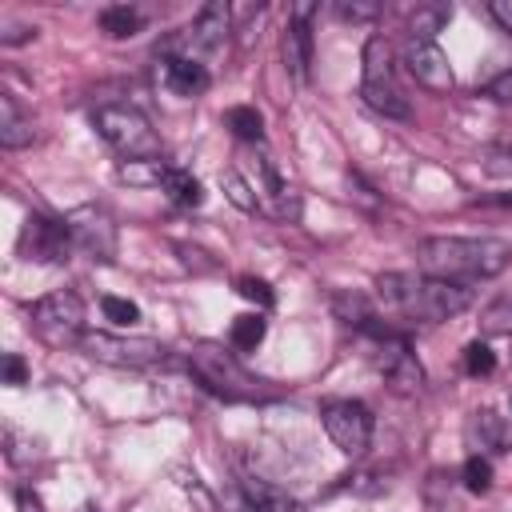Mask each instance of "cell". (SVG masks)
<instances>
[{"label":"cell","instance_id":"cell-38","mask_svg":"<svg viewBox=\"0 0 512 512\" xmlns=\"http://www.w3.org/2000/svg\"><path fill=\"white\" fill-rule=\"evenodd\" d=\"M488 12H492V20L512 36V0H492V4H488Z\"/></svg>","mask_w":512,"mask_h":512},{"label":"cell","instance_id":"cell-13","mask_svg":"<svg viewBox=\"0 0 512 512\" xmlns=\"http://www.w3.org/2000/svg\"><path fill=\"white\" fill-rule=\"evenodd\" d=\"M312 4H296L292 8V16H288V24H284V36H280V56H284V72L292 76V80H308V64H312V28H308V20H312Z\"/></svg>","mask_w":512,"mask_h":512},{"label":"cell","instance_id":"cell-36","mask_svg":"<svg viewBox=\"0 0 512 512\" xmlns=\"http://www.w3.org/2000/svg\"><path fill=\"white\" fill-rule=\"evenodd\" d=\"M488 172L492 176H512V144H504V148H496L488 156Z\"/></svg>","mask_w":512,"mask_h":512},{"label":"cell","instance_id":"cell-17","mask_svg":"<svg viewBox=\"0 0 512 512\" xmlns=\"http://www.w3.org/2000/svg\"><path fill=\"white\" fill-rule=\"evenodd\" d=\"M244 496H248L252 512H308L300 500H292L284 488H276V484H268L260 476H248L244 480Z\"/></svg>","mask_w":512,"mask_h":512},{"label":"cell","instance_id":"cell-32","mask_svg":"<svg viewBox=\"0 0 512 512\" xmlns=\"http://www.w3.org/2000/svg\"><path fill=\"white\" fill-rule=\"evenodd\" d=\"M484 328L488 332H512V296H504L500 304H492L484 312Z\"/></svg>","mask_w":512,"mask_h":512},{"label":"cell","instance_id":"cell-29","mask_svg":"<svg viewBox=\"0 0 512 512\" xmlns=\"http://www.w3.org/2000/svg\"><path fill=\"white\" fill-rule=\"evenodd\" d=\"M100 308H104V316H108L112 324H136V320H140V308H136L132 300H124V296H104Z\"/></svg>","mask_w":512,"mask_h":512},{"label":"cell","instance_id":"cell-41","mask_svg":"<svg viewBox=\"0 0 512 512\" xmlns=\"http://www.w3.org/2000/svg\"><path fill=\"white\" fill-rule=\"evenodd\" d=\"M84 512H100V508H96V504H88V508H84Z\"/></svg>","mask_w":512,"mask_h":512},{"label":"cell","instance_id":"cell-10","mask_svg":"<svg viewBox=\"0 0 512 512\" xmlns=\"http://www.w3.org/2000/svg\"><path fill=\"white\" fill-rule=\"evenodd\" d=\"M228 32H232V8L220 4V0H212V4H204V8L196 12V20L180 32V40H172V44L164 48V56H192V60H200V56L216 52V48L228 40Z\"/></svg>","mask_w":512,"mask_h":512},{"label":"cell","instance_id":"cell-7","mask_svg":"<svg viewBox=\"0 0 512 512\" xmlns=\"http://www.w3.org/2000/svg\"><path fill=\"white\" fill-rule=\"evenodd\" d=\"M76 348L96 360V364H112V368H168L176 364L168 356L164 344L144 340V336H112V332H84L76 340Z\"/></svg>","mask_w":512,"mask_h":512},{"label":"cell","instance_id":"cell-3","mask_svg":"<svg viewBox=\"0 0 512 512\" xmlns=\"http://www.w3.org/2000/svg\"><path fill=\"white\" fill-rule=\"evenodd\" d=\"M188 372L200 380V388H208L212 396L228 400V404H264V400H276V388L260 376H252L232 348L216 344V340H200L188 348L184 356Z\"/></svg>","mask_w":512,"mask_h":512},{"label":"cell","instance_id":"cell-5","mask_svg":"<svg viewBox=\"0 0 512 512\" xmlns=\"http://www.w3.org/2000/svg\"><path fill=\"white\" fill-rule=\"evenodd\" d=\"M96 132L124 156V160H152L160 156V136L152 132L148 116L132 104H104L92 116Z\"/></svg>","mask_w":512,"mask_h":512},{"label":"cell","instance_id":"cell-6","mask_svg":"<svg viewBox=\"0 0 512 512\" xmlns=\"http://www.w3.org/2000/svg\"><path fill=\"white\" fill-rule=\"evenodd\" d=\"M364 332L372 336V364L388 380V388L400 396H416L424 388V368H420L416 352L408 348V340L400 332H392L388 324H380V316Z\"/></svg>","mask_w":512,"mask_h":512},{"label":"cell","instance_id":"cell-8","mask_svg":"<svg viewBox=\"0 0 512 512\" xmlns=\"http://www.w3.org/2000/svg\"><path fill=\"white\" fill-rule=\"evenodd\" d=\"M28 320L32 328L60 344V340H80L84 336V300L72 292V288H60V292H48L40 296L32 308H28Z\"/></svg>","mask_w":512,"mask_h":512},{"label":"cell","instance_id":"cell-9","mask_svg":"<svg viewBox=\"0 0 512 512\" xmlns=\"http://www.w3.org/2000/svg\"><path fill=\"white\" fill-rule=\"evenodd\" d=\"M324 432L328 440L344 452V456H364L372 444V412L360 400H328L320 408Z\"/></svg>","mask_w":512,"mask_h":512},{"label":"cell","instance_id":"cell-16","mask_svg":"<svg viewBox=\"0 0 512 512\" xmlns=\"http://www.w3.org/2000/svg\"><path fill=\"white\" fill-rule=\"evenodd\" d=\"M36 140V128H32V116L16 104L12 92H0V144L4 148H24Z\"/></svg>","mask_w":512,"mask_h":512},{"label":"cell","instance_id":"cell-37","mask_svg":"<svg viewBox=\"0 0 512 512\" xmlns=\"http://www.w3.org/2000/svg\"><path fill=\"white\" fill-rule=\"evenodd\" d=\"M24 380H28L24 360H20L16 352H8V356H4V384H24Z\"/></svg>","mask_w":512,"mask_h":512},{"label":"cell","instance_id":"cell-20","mask_svg":"<svg viewBox=\"0 0 512 512\" xmlns=\"http://www.w3.org/2000/svg\"><path fill=\"white\" fill-rule=\"evenodd\" d=\"M140 24H144V16H140L136 8H128V4H112V8L100 12V28H104L112 40H124V36L140 32Z\"/></svg>","mask_w":512,"mask_h":512},{"label":"cell","instance_id":"cell-12","mask_svg":"<svg viewBox=\"0 0 512 512\" xmlns=\"http://www.w3.org/2000/svg\"><path fill=\"white\" fill-rule=\"evenodd\" d=\"M76 252L72 244V232L64 220H52V216H40L32 212L20 228V256L24 260H36V264H64L68 256Z\"/></svg>","mask_w":512,"mask_h":512},{"label":"cell","instance_id":"cell-14","mask_svg":"<svg viewBox=\"0 0 512 512\" xmlns=\"http://www.w3.org/2000/svg\"><path fill=\"white\" fill-rule=\"evenodd\" d=\"M404 64L424 88H432V92L452 88V64L436 40H404Z\"/></svg>","mask_w":512,"mask_h":512},{"label":"cell","instance_id":"cell-18","mask_svg":"<svg viewBox=\"0 0 512 512\" xmlns=\"http://www.w3.org/2000/svg\"><path fill=\"white\" fill-rule=\"evenodd\" d=\"M160 192H164L172 204H180V208H196V204L204 200L200 180H196L188 168H176V164H168V172H164V180H160Z\"/></svg>","mask_w":512,"mask_h":512},{"label":"cell","instance_id":"cell-28","mask_svg":"<svg viewBox=\"0 0 512 512\" xmlns=\"http://www.w3.org/2000/svg\"><path fill=\"white\" fill-rule=\"evenodd\" d=\"M464 368H468V376H488V372L496 368V352L476 340V344L464 348Z\"/></svg>","mask_w":512,"mask_h":512},{"label":"cell","instance_id":"cell-31","mask_svg":"<svg viewBox=\"0 0 512 512\" xmlns=\"http://www.w3.org/2000/svg\"><path fill=\"white\" fill-rule=\"evenodd\" d=\"M32 440H20L16 436V428H4V456H8V464H16V468H24L28 460H32Z\"/></svg>","mask_w":512,"mask_h":512},{"label":"cell","instance_id":"cell-21","mask_svg":"<svg viewBox=\"0 0 512 512\" xmlns=\"http://www.w3.org/2000/svg\"><path fill=\"white\" fill-rule=\"evenodd\" d=\"M224 124L232 128V136H240V140H264V116L252 108V104H236V108H228L224 112Z\"/></svg>","mask_w":512,"mask_h":512},{"label":"cell","instance_id":"cell-4","mask_svg":"<svg viewBox=\"0 0 512 512\" xmlns=\"http://www.w3.org/2000/svg\"><path fill=\"white\" fill-rule=\"evenodd\" d=\"M360 96L372 112H380L384 120H412V104L396 80V64H392V48L384 36H368L364 44V80H360Z\"/></svg>","mask_w":512,"mask_h":512},{"label":"cell","instance_id":"cell-30","mask_svg":"<svg viewBox=\"0 0 512 512\" xmlns=\"http://www.w3.org/2000/svg\"><path fill=\"white\" fill-rule=\"evenodd\" d=\"M236 292H240L244 300H256L260 308H268V304H272V288H268V280H256V276H240V280H236Z\"/></svg>","mask_w":512,"mask_h":512},{"label":"cell","instance_id":"cell-24","mask_svg":"<svg viewBox=\"0 0 512 512\" xmlns=\"http://www.w3.org/2000/svg\"><path fill=\"white\" fill-rule=\"evenodd\" d=\"M164 172H168V164L156 160V156H152V160H124V164L116 168L120 180H128V184H156V188H160Z\"/></svg>","mask_w":512,"mask_h":512},{"label":"cell","instance_id":"cell-40","mask_svg":"<svg viewBox=\"0 0 512 512\" xmlns=\"http://www.w3.org/2000/svg\"><path fill=\"white\" fill-rule=\"evenodd\" d=\"M16 508L20 512H44V504H40V496L32 488H16Z\"/></svg>","mask_w":512,"mask_h":512},{"label":"cell","instance_id":"cell-15","mask_svg":"<svg viewBox=\"0 0 512 512\" xmlns=\"http://www.w3.org/2000/svg\"><path fill=\"white\" fill-rule=\"evenodd\" d=\"M164 84L176 92V96H200L208 88V68L192 56H164Z\"/></svg>","mask_w":512,"mask_h":512},{"label":"cell","instance_id":"cell-2","mask_svg":"<svg viewBox=\"0 0 512 512\" xmlns=\"http://www.w3.org/2000/svg\"><path fill=\"white\" fill-rule=\"evenodd\" d=\"M508 260H512V244L496 236H428L416 244L420 272L436 280H456V284L488 280L504 272Z\"/></svg>","mask_w":512,"mask_h":512},{"label":"cell","instance_id":"cell-26","mask_svg":"<svg viewBox=\"0 0 512 512\" xmlns=\"http://www.w3.org/2000/svg\"><path fill=\"white\" fill-rule=\"evenodd\" d=\"M176 484H180V492L196 504V512H216V496L204 488V480L196 476V472H188V468H176Z\"/></svg>","mask_w":512,"mask_h":512},{"label":"cell","instance_id":"cell-23","mask_svg":"<svg viewBox=\"0 0 512 512\" xmlns=\"http://www.w3.org/2000/svg\"><path fill=\"white\" fill-rule=\"evenodd\" d=\"M468 432H472V440H476L480 448H500V444H504V424H500V416H496L492 408L472 412Z\"/></svg>","mask_w":512,"mask_h":512},{"label":"cell","instance_id":"cell-35","mask_svg":"<svg viewBox=\"0 0 512 512\" xmlns=\"http://www.w3.org/2000/svg\"><path fill=\"white\" fill-rule=\"evenodd\" d=\"M380 12V4H336L340 20H372Z\"/></svg>","mask_w":512,"mask_h":512},{"label":"cell","instance_id":"cell-27","mask_svg":"<svg viewBox=\"0 0 512 512\" xmlns=\"http://www.w3.org/2000/svg\"><path fill=\"white\" fill-rule=\"evenodd\" d=\"M464 488L468 492H488L492 488V464L476 452V456H468V464H464Z\"/></svg>","mask_w":512,"mask_h":512},{"label":"cell","instance_id":"cell-34","mask_svg":"<svg viewBox=\"0 0 512 512\" xmlns=\"http://www.w3.org/2000/svg\"><path fill=\"white\" fill-rule=\"evenodd\" d=\"M492 100H500V104H512V68L508 72H500L496 80H488V88H484Z\"/></svg>","mask_w":512,"mask_h":512},{"label":"cell","instance_id":"cell-11","mask_svg":"<svg viewBox=\"0 0 512 512\" xmlns=\"http://www.w3.org/2000/svg\"><path fill=\"white\" fill-rule=\"evenodd\" d=\"M64 224H68V232H72V244H76V252H84V256H92V260H100V264H112L116 260V224H112V216L104 212V208H96V204H80V208H72L68 216H64Z\"/></svg>","mask_w":512,"mask_h":512},{"label":"cell","instance_id":"cell-33","mask_svg":"<svg viewBox=\"0 0 512 512\" xmlns=\"http://www.w3.org/2000/svg\"><path fill=\"white\" fill-rule=\"evenodd\" d=\"M176 252H180V260H184L188 268H196V272H212V268H216V260H200V256H208V252H200V248H192V244H176Z\"/></svg>","mask_w":512,"mask_h":512},{"label":"cell","instance_id":"cell-22","mask_svg":"<svg viewBox=\"0 0 512 512\" xmlns=\"http://www.w3.org/2000/svg\"><path fill=\"white\" fill-rule=\"evenodd\" d=\"M264 332H268L264 316H260V312H248V316H236V320H232V332H228V340H232V348H240V352H252V348L264 340Z\"/></svg>","mask_w":512,"mask_h":512},{"label":"cell","instance_id":"cell-1","mask_svg":"<svg viewBox=\"0 0 512 512\" xmlns=\"http://www.w3.org/2000/svg\"><path fill=\"white\" fill-rule=\"evenodd\" d=\"M376 304L396 320L440 324L472 304V284L436 280L424 272H384L376 276Z\"/></svg>","mask_w":512,"mask_h":512},{"label":"cell","instance_id":"cell-25","mask_svg":"<svg viewBox=\"0 0 512 512\" xmlns=\"http://www.w3.org/2000/svg\"><path fill=\"white\" fill-rule=\"evenodd\" d=\"M220 188H224V196L236 204V208H244V212H256L260 208V196L252 192V184L236 172V168H228V172H220Z\"/></svg>","mask_w":512,"mask_h":512},{"label":"cell","instance_id":"cell-19","mask_svg":"<svg viewBox=\"0 0 512 512\" xmlns=\"http://www.w3.org/2000/svg\"><path fill=\"white\" fill-rule=\"evenodd\" d=\"M448 16L452 12L444 4H416V12L408 16V40H436Z\"/></svg>","mask_w":512,"mask_h":512},{"label":"cell","instance_id":"cell-39","mask_svg":"<svg viewBox=\"0 0 512 512\" xmlns=\"http://www.w3.org/2000/svg\"><path fill=\"white\" fill-rule=\"evenodd\" d=\"M32 36H36V28L8 24V32H0V44H4V48H12V44H24V40H32Z\"/></svg>","mask_w":512,"mask_h":512}]
</instances>
